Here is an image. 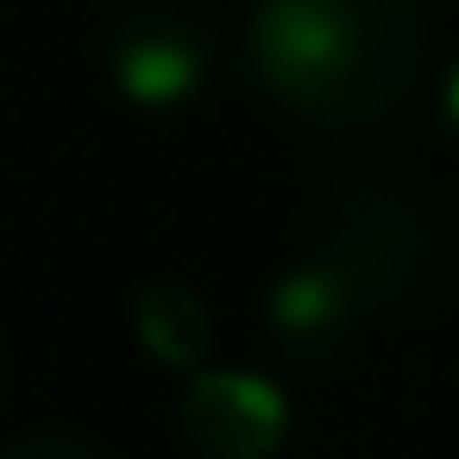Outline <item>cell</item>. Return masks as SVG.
<instances>
[{
  "label": "cell",
  "instance_id": "2",
  "mask_svg": "<svg viewBox=\"0 0 459 459\" xmlns=\"http://www.w3.org/2000/svg\"><path fill=\"white\" fill-rule=\"evenodd\" d=\"M202 82V57L183 45V39H139L126 57H120V89L145 108H170L183 101L189 89Z\"/></svg>",
  "mask_w": 459,
  "mask_h": 459
},
{
  "label": "cell",
  "instance_id": "3",
  "mask_svg": "<svg viewBox=\"0 0 459 459\" xmlns=\"http://www.w3.org/2000/svg\"><path fill=\"white\" fill-rule=\"evenodd\" d=\"M333 302H340L333 271H290V277L277 283V296H271V308H277V321H283L290 333L321 327V321L333 315Z\"/></svg>",
  "mask_w": 459,
  "mask_h": 459
},
{
  "label": "cell",
  "instance_id": "1",
  "mask_svg": "<svg viewBox=\"0 0 459 459\" xmlns=\"http://www.w3.org/2000/svg\"><path fill=\"white\" fill-rule=\"evenodd\" d=\"M264 51L283 64V70H302V76H327L352 57V32L333 7L321 0H277L264 13Z\"/></svg>",
  "mask_w": 459,
  "mask_h": 459
},
{
  "label": "cell",
  "instance_id": "5",
  "mask_svg": "<svg viewBox=\"0 0 459 459\" xmlns=\"http://www.w3.org/2000/svg\"><path fill=\"white\" fill-rule=\"evenodd\" d=\"M446 114H453V126H459V70L446 76Z\"/></svg>",
  "mask_w": 459,
  "mask_h": 459
},
{
  "label": "cell",
  "instance_id": "4",
  "mask_svg": "<svg viewBox=\"0 0 459 459\" xmlns=\"http://www.w3.org/2000/svg\"><path fill=\"white\" fill-rule=\"evenodd\" d=\"M221 390H227V403H233L252 428H264V434H277V428L290 421V396H283L271 377H258V371H233V377H221Z\"/></svg>",
  "mask_w": 459,
  "mask_h": 459
}]
</instances>
